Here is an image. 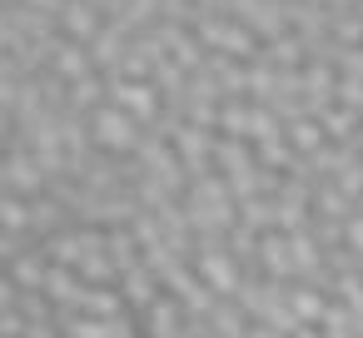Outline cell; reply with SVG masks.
Returning <instances> with one entry per match:
<instances>
[{
  "label": "cell",
  "mask_w": 363,
  "mask_h": 338,
  "mask_svg": "<svg viewBox=\"0 0 363 338\" xmlns=\"http://www.w3.org/2000/svg\"><path fill=\"white\" fill-rule=\"evenodd\" d=\"M140 120L135 115H125L120 105H95V115H90V140L100 145V150H135L140 145V130H135Z\"/></svg>",
  "instance_id": "cell-1"
},
{
  "label": "cell",
  "mask_w": 363,
  "mask_h": 338,
  "mask_svg": "<svg viewBox=\"0 0 363 338\" xmlns=\"http://www.w3.org/2000/svg\"><path fill=\"white\" fill-rule=\"evenodd\" d=\"M110 105H120V110L135 115V120H155V90H150L145 80H120V75H115Z\"/></svg>",
  "instance_id": "cell-2"
},
{
  "label": "cell",
  "mask_w": 363,
  "mask_h": 338,
  "mask_svg": "<svg viewBox=\"0 0 363 338\" xmlns=\"http://www.w3.org/2000/svg\"><path fill=\"white\" fill-rule=\"evenodd\" d=\"M199 278H204L214 293H239V288H244L239 269H234V264H229L219 249H204V254H199Z\"/></svg>",
  "instance_id": "cell-3"
},
{
  "label": "cell",
  "mask_w": 363,
  "mask_h": 338,
  "mask_svg": "<svg viewBox=\"0 0 363 338\" xmlns=\"http://www.w3.org/2000/svg\"><path fill=\"white\" fill-rule=\"evenodd\" d=\"M60 26H65V35H80V40H90V35H95V6H90V0H65V11H60Z\"/></svg>",
  "instance_id": "cell-4"
},
{
  "label": "cell",
  "mask_w": 363,
  "mask_h": 338,
  "mask_svg": "<svg viewBox=\"0 0 363 338\" xmlns=\"http://www.w3.org/2000/svg\"><path fill=\"white\" fill-rule=\"evenodd\" d=\"M289 308L298 313V323H313V318H328V303L318 288H294L289 293Z\"/></svg>",
  "instance_id": "cell-5"
}]
</instances>
